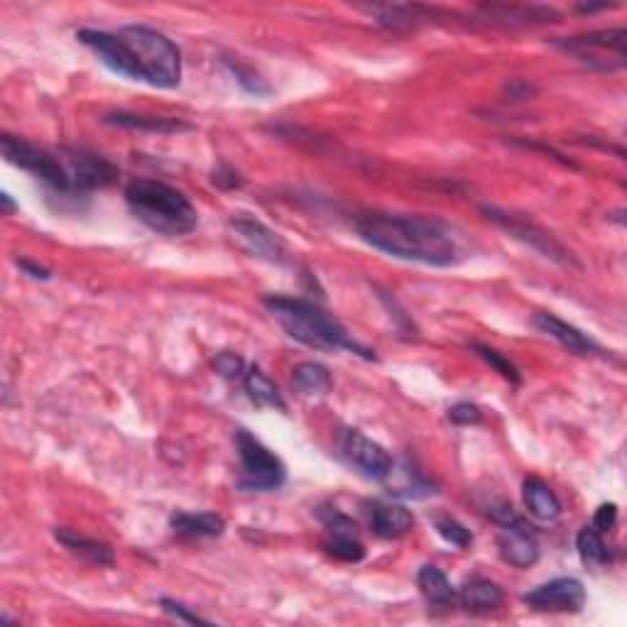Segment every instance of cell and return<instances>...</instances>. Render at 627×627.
I'll return each mask as SVG.
<instances>
[{
    "label": "cell",
    "instance_id": "2e32d148",
    "mask_svg": "<svg viewBox=\"0 0 627 627\" xmlns=\"http://www.w3.org/2000/svg\"><path fill=\"white\" fill-rule=\"evenodd\" d=\"M365 515H368L370 530L383 539H397L412 532L414 517L407 507L383 503V500H370L365 503Z\"/></svg>",
    "mask_w": 627,
    "mask_h": 627
},
{
    "label": "cell",
    "instance_id": "cb8c5ba5",
    "mask_svg": "<svg viewBox=\"0 0 627 627\" xmlns=\"http://www.w3.org/2000/svg\"><path fill=\"white\" fill-rule=\"evenodd\" d=\"M106 123L121 125V128L147 130V133H184V130H192V125L174 121V118L135 116V113H111V116H106Z\"/></svg>",
    "mask_w": 627,
    "mask_h": 627
},
{
    "label": "cell",
    "instance_id": "83f0119b",
    "mask_svg": "<svg viewBox=\"0 0 627 627\" xmlns=\"http://www.w3.org/2000/svg\"><path fill=\"white\" fill-rule=\"evenodd\" d=\"M223 67H226L228 72L236 76V81L243 86L245 91H248V94H253V96H267V94H270V86H267L265 81L253 72V69L245 67V64L233 62V59L223 57Z\"/></svg>",
    "mask_w": 627,
    "mask_h": 627
},
{
    "label": "cell",
    "instance_id": "74e56055",
    "mask_svg": "<svg viewBox=\"0 0 627 627\" xmlns=\"http://www.w3.org/2000/svg\"><path fill=\"white\" fill-rule=\"evenodd\" d=\"M0 201H3V206H5V214H13L15 204H13V199H10V194H0Z\"/></svg>",
    "mask_w": 627,
    "mask_h": 627
},
{
    "label": "cell",
    "instance_id": "e0dca14e",
    "mask_svg": "<svg viewBox=\"0 0 627 627\" xmlns=\"http://www.w3.org/2000/svg\"><path fill=\"white\" fill-rule=\"evenodd\" d=\"M485 20L503 25H534V23H552L559 18V13L552 8H542V5H507V3H493L481 8Z\"/></svg>",
    "mask_w": 627,
    "mask_h": 627
},
{
    "label": "cell",
    "instance_id": "d6a6232c",
    "mask_svg": "<svg viewBox=\"0 0 627 627\" xmlns=\"http://www.w3.org/2000/svg\"><path fill=\"white\" fill-rule=\"evenodd\" d=\"M449 419L454 424H461V427H468V424L481 422L483 414L476 405H471V402H459V405H454L449 410Z\"/></svg>",
    "mask_w": 627,
    "mask_h": 627
},
{
    "label": "cell",
    "instance_id": "5bb4252c",
    "mask_svg": "<svg viewBox=\"0 0 627 627\" xmlns=\"http://www.w3.org/2000/svg\"><path fill=\"white\" fill-rule=\"evenodd\" d=\"M498 549L503 561L515 569H530L539 561V544L534 537L532 527L525 520H515L510 525H503L498 534Z\"/></svg>",
    "mask_w": 627,
    "mask_h": 627
},
{
    "label": "cell",
    "instance_id": "f1b7e54d",
    "mask_svg": "<svg viewBox=\"0 0 627 627\" xmlns=\"http://www.w3.org/2000/svg\"><path fill=\"white\" fill-rule=\"evenodd\" d=\"M434 525H436V532H439L446 542L454 544V547L468 549L473 544L471 530H466V527H463L459 520H454V517H436Z\"/></svg>",
    "mask_w": 627,
    "mask_h": 627
},
{
    "label": "cell",
    "instance_id": "6da1fadb",
    "mask_svg": "<svg viewBox=\"0 0 627 627\" xmlns=\"http://www.w3.org/2000/svg\"><path fill=\"white\" fill-rule=\"evenodd\" d=\"M356 233L375 250L407 263L451 267L461 260V245L451 228L436 218L402 214H361Z\"/></svg>",
    "mask_w": 627,
    "mask_h": 627
},
{
    "label": "cell",
    "instance_id": "5b68a950",
    "mask_svg": "<svg viewBox=\"0 0 627 627\" xmlns=\"http://www.w3.org/2000/svg\"><path fill=\"white\" fill-rule=\"evenodd\" d=\"M3 155L10 165L25 169L32 177L40 179L42 184H47L49 189L59 194H74L72 192V179H69L67 167H64L62 157H54L52 152L42 150V147L27 143L23 138H15V135H3Z\"/></svg>",
    "mask_w": 627,
    "mask_h": 627
},
{
    "label": "cell",
    "instance_id": "603a6c76",
    "mask_svg": "<svg viewBox=\"0 0 627 627\" xmlns=\"http://www.w3.org/2000/svg\"><path fill=\"white\" fill-rule=\"evenodd\" d=\"M245 392L258 407H272V410L287 412V402L282 400L280 390L260 368H250L243 378Z\"/></svg>",
    "mask_w": 627,
    "mask_h": 627
},
{
    "label": "cell",
    "instance_id": "9c48e42d",
    "mask_svg": "<svg viewBox=\"0 0 627 627\" xmlns=\"http://www.w3.org/2000/svg\"><path fill=\"white\" fill-rule=\"evenodd\" d=\"M62 162L67 167L69 179H72V192L74 194H86L94 192V189L111 187L118 179V167L113 165L106 157L96 155L89 150H62Z\"/></svg>",
    "mask_w": 627,
    "mask_h": 627
},
{
    "label": "cell",
    "instance_id": "4dcf8cb0",
    "mask_svg": "<svg viewBox=\"0 0 627 627\" xmlns=\"http://www.w3.org/2000/svg\"><path fill=\"white\" fill-rule=\"evenodd\" d=\"M160 605H162V610H165L167 615H172L174 620H182V623H189V625H211V620H206V618H201V615L192 613L187 605L172 601V598H162Z\"/></svg>",
    "mask_w": 627,
    "mask_h": 627
},
{
    "label": "cell",
    "instance_id": "7c38bea8",
    "mask_svg": "<svg viewBox=\"0 0 627 627\" xmlns=\"http://www.w3.org/2000/svg\"><path fill=\"white\" fill-rule=\"evenodd\" d=\"M341 446L346 461L353 468H358V473H363L365 478H370V481H385V478H390L395 463H392V456L387 454L378 441L368 439V436L356 432V429H348L343 434Z\"/></svg>",
    "mask_w": 627,
    "mask_h": 627
},
{
    "label": "cell",
    "instance_id": "4fadbf2b",
    "mask_svg": "<svg viewBox=\"0 0 627 627\" xmlns=\"http://www.w3.org/2000/svg\"><path fill=\"white\" fill-rule=\"evenodd\" d=\"M534 610H552V613H579L586 605V588L579 579H554L542 583L522 598Z\"/></svg>",
    "mask_w": 627,
    "mask_h": 627
},
{
    "label": "cell",
    "instance_id": "ac0fdd59",
    "mask_svg": "<svg viewBox=\"0 0 627 627\" xmlns=\"http://www.w3.org/2000/svg\"><path fill=\"white\" fill-rule=\"evenodd\" d=\"M54 537H57V542L62 544L64 549H69L74 556H79V559L89 561V564L94 566H113V561H116L113 549L108 547V544L98 542V539L84 537V534L69 530V527H57V530H54Z\"/></svg>",
    "mask_w": 627,
    "mask_h": 627
},
{
    "label": "cell",
    "instance_id": "ba28073f",
    "mask_svg": "<svg viewBox=\"0 0 627 627\" xmlns=\"http://www.w3.org/2000/svg\"><path fill=\"white\" fill-rule=\"evenodd\" d=\"M76 40L81 45H86L91 52L96 54L98 62L103 67L111 69L113 74L123 76L130 81H143L138 62H135L133 52L125 45L123 37L118 32H106V30H79L76 32Z\"/></svg>",
    "mask_w": 627,
    "mask_h": 627
},
{
    "label": "cell",
    "instance_id": "d590c367",
    "mask_svg": "<svg viewBox=\"0 0 627 627\" xmlns=\"http://www.w3.org/2000/svg\"><path fill=\"white\" fill-rule=\"evenodd\" d=\"M18 265L23 267V272H27V275L35 277V280H49V277H52V272H49L47 267L30 263V260H18Z\"/></svg>",
    "mask_w": 627,
    "mask_h": 627
},
{
    "label": "cell",
    "instance_id": "44dd1931",
    "mask_svg": "<svg viewBox=\"0 0 627 627\" xmlns=\"http://www.w3.org/2000/svg\"><path fill=\"white\" fill-rule=\"evenodd\" d=\"M522 495H525L527 510L537 520L552 522L561 515V500L556 498L554 490L542 478H527L525 485H522Z\"/></svg>",
    "mask_w": 627,
    "mask_h": 627
},
{
    "label": "cell",
    "instance_id": "277c9868",
    "mask_svg": "<svg viewBox=\"0 0 627 627\" xmlns=\"http://www.w3.org/2000/svg\"><path fill=\"white\" fill-rule=\"evenodd\" d=\"M133 52L145 84L155 89H174L182 81V54L162 32L145 25H125L118 30Z\"/></svg>",
    "mask_w": 627,
    "mask_h": 627
},
{
    "label": "cell",
    "instance_id": "ffe728a7",
    "mask_svg": "<svg viewBox=\"0 0 627 627\" xmlns=\"http://www.w3.org/2000/svg\"><path fill=\"white\" fill-rule=\"evenodd\" d=\"M505 601V593L498 583L488 579H471L461 588V605L468 613L485 615L498 610Z\"/></svg>",
    "mask_w": 627,
    "mask_h": 627
},
{
    "label": "cell",
    "instance_id": "7a4b0ae2",
    "mask_svg": "<svg viewBox=\"0 0 627 627\" xmlns=\"http://www.w3.org/2000/svg\"><path fill=\"white\" fill-rule=\"evenodd\" d=\"M267 312L277 319V324L292 336L294 341L316 351H348L365 361H375V353L370 348L353 341L346 326L334 314L324 312L319 304L299 297H265Z\"/></svg>",
    "mask_w": 627,
    "mask_h": 627
},
{
    "label": "cell",
    "instance_id": "3957f363",
    "mask_svg": "<svg viewBox=\"0 0 627 627\" xmlns=\"http://www.w3.org/2000/svg\"><path fill=\"white\" fill-rule=\"evenodd\" d=\"M125 201L138 221L162 236H187L199 221L192 201L160 179H133L125 187Z\"/></svg>",
    "mask_w": 627,
    "mask_h": 627
},
{
    "label": "cell",
    "instance_id": "8d00e7d4",
    "mask_svg": "<svg viewBox=\"0 0 627 627\" xmlns=\"http://www.w3.org/2000/svg\"><path fill=\"white\" fill-rule=\"evenodd\" d=\"M534 91H537V89H534L532 84H527V81L517 79V81H512V84H510V96H515L517 101H522V98H530Z\"/></svg>",
    "mask_w": 627,
    "mask_h": 627
},
{
    "label": "cell",
    "instance_id": "836d02e7",
    "mask_svg": "<svg viewBox=\"0 0 627 627\" xmlns=\"http://www.w3.org/2000/svg\"><path fill=\"white\" fill-rule=\"evenodd\" d=\"M618 522V505L615 503H603L593 515V530L598 532H610Z\"/></svg>",
    "mask_w": 627,
    "mask_h": 627
},
{
    "label": "cell",
    "instance_id": "52a82bcc",
    "mask_svg": "<svg viewBox=\"0 0 627 627\" xmlns=\"http://www.w3.org/2000/svg\"><path fill=\"white\" fill-rule=\"evenodd\" d=\"M625 42L627 32L623 27L615 30H598L588 35L566 37V40H554L556 47L576 54L583 64L598 72H615L625 67Z\"/></svg>",
    "mask_w": 627,
    "mask_h": 627
},
{
    "label": "cell",
    "instance_id": "484cf974",
    "mask_svg": "<svg viewBox=\"0 0 627 627\" xmlns=\"http://www.w3.org/2000/svg\"><path fill=\"white\" fill-rule=\"evenodd\" d=\"M324 547L331 556H336V559H341V561H351V564L363 561V556H365V547H363L361 537H358V532L326 534Z\"/></svg>",
    "mask_w": 627,
    "mask_h": 627
},
{
    "label": "cell",
    "instance_id": "1f68e13d",
    "mask_svg": "<svg viewBox=\"0 0 627 627\" xmlns=\"http://www.w3.org/2000/svg\"><path fill=\"white\" fill-rule=\"evenodd\" d=\"M214 368L223 375V378H228V380L241 378L243 375V358L236 356V353H231V351H223L216 356Z\"/></svg>",
    "mask_w": 627,
    "mask_h": 627
},
{
    "label": "cell",
    "instance_id": "8fae6325",
    "mask_svg": "<svg viewBox=\"0 0 627 627\" xmlns=\"http://www.w3.org/2000/svg\"><path fill=\"white\" fill-rule=\"evenodd\" d=\"M231 228L236 231L238 241L243 243V248L248 250L253 258L267 260V263L275 265L290 263V250H287L285 241H282L275 231H270L265 223L241 214L231 218Z\"/></svg>",
    "mask_w": 627,
    "mask_h": 627
},
{
    "label": "cell",
    "instance_id": "e575fe53",
    "mask_svg": "<svg viewBox=\"0 0 627 627\" xmlns=\"http://www.w3.org/2000/svg\"><path fill=\"white\" fill-rule=\"evenodd\" d=\"M214 184L216 187H221V189H236V187H241V177H238V172L236 169H231V167H218V169H214Z\"/></svg>",
    "mask_w": 627,
    "mask_h": 627
},
{
    "label": "cell",
    "instance_id": "d4e9b609",
    "mask_svg": "<svg viewBox=\"0 0 627 627\" xmlns=\"http://www.w3.org/2000/svg\"><path fill=\"white\" fill-rule=\"evenodd\" d=\"M292 380L304 395H326L331 390V373L326 365L307 361L292 370Z\"/></svg>",
    "mask_w": 627,
    "mask_h": 627
},
{
    "label": "cell",
    "instance_id": "7402d4cb",
    "mask_svg": "<svg viewBox=\"0 0 627 627\" xmlns=\"http://www.w3.org/2000/svg\"><path fill=\"white\" fill-rule=\"evenodd\" d=\"M417 586L432 608H449L456 601V588L446 579V574L436 566H422L417 574Z\"/></svg>",
    "mask_w": 627,
    "mask_h": 627
},
{
    "label": "cell",
    "instance_id": "30bf717a",
    "mask_svg": "<svg viewBox=\"0 0 627 627\" xmlns=\"http://www.w3.org/2000/svg\"><path fill=\"white\" fill-rule=\"evenodd\" d=\"M483 214L490 218V221L498 223L500 228H505L510 236L520 238L522 243L532 245L534 250H539L542 255H547V258H552L554 263H561V265H576L574 258H571L569 250L564 248L561 243H556L552 236H549L547 231H542L539 226H534V223L530 221H522V218L507 214V211H500L495 209V206H483Z\"/></svg>",
    "mask_w": 627,
    "mask_h": 627
},
{
    "label": "cell",
    "instance_id": "8992f818",
    "mask_svg": "<svg viewBox=\"0 0 627 627\" xmlns=\"http://www.w3.org/2000/svg\"><path fill=\"white\" fill-rule=\"evenodd\" d=\"M236 446L238 456H241L243 466V481L241 485L248 490H258V493H267V490L282 488L287 481L285 463L277 459L265 444H260L253 434L238 429L236 432Z\"/></svg>",
    "mask_w": 627,
    "mask_h": 627
},
{
    "label": "cell",
    "instance_id": "f546056e",
    "mask_svg": "<svg viewBox=\"0 0 627 627\" xmlns=\"http://www.w3.org/2000/svg\"><path fill=\"white\" fill-rule=\"evenodd\" d=\"M473 351H476L485 363L493 365V368L498 370V373L503 375L505 380H510L512 385L520 383V373H517L515 365L507 361L503 353H498V351H495V348H490V346H483V343H473Z\"/></svg>",
    "mask_w": 627,
    "mask_h": 627
},
{
    "label": "cell",
    "instance_id": "9a60e30c",
    "mask_svg": "<svg viewBox=\"0 0 627 627\" xmlns=\"http://www.w3.org/2000/svg\"><path fill=\"white\" fill-rule=\"evenodd\" d=\"M534 326H537L542 334L554 338L556 343H561V346H564L569 353H576V356H601L603 353V348L598 346L591 336L583 334V331L576 329V326L566 324V321H561L559 316H554V314L539 312L537 316H534Z\"/></svg>",
    "mask_w": 627,
    "mask_h": 627
},
{
    "label": "cell",
    "instance_id": "d6986e66",
    "mask_svg": "<svg viewBox=\"0 0 627 627\" xmlns=\"http://www.w3.org/2000/svg\"><path fill=\"white\" fill-rule=\"evenodd\" d=\"M169 525L177 534L192 539H206V537H221L226 530V520L216 512H174L169 517Z\"/></svg>",
    "mask_w": 627,
    "mask_h": 627
},
{
    "label": "cell",
    "instance_id": "4316f807",
    "mask_svg": "<svg viewBox=\"0 0 627 627\" xmlns=\"http://www.w3.org/2000/svg\"><path fill=\"white\" fill-rule=\"evenodd\" d=\"M576 549H579L583 564L588 566H603L610 561V552L605 547L601 532L593 530V527H586V530L579 532L576 537Z\"/></svg>",
    "mask_w": 627,
    "mask_h": 627
}]
</instances>
